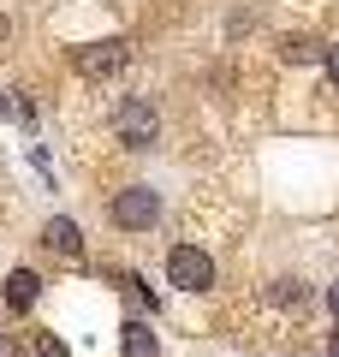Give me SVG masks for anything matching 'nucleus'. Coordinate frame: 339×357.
<instances>
[{
	"label": "nucleus",
	"mask_w": 339,
	"mask_h": 357,
	"mask_svg": "<svg viewBox=\"0 0 339 357\" xmlns=\"http://www.w3.org/2000/svg\"><path fill=\"white\" fill-rule=\"evenodd\" d=\"M113 137H119V149L143 155L161 143V107L149 102V96H126V102L113 107Z\"/></svg>",
	"instance_id": "nucleus-1"
},
{
	"label": "nucleus",
	"mask_w": 339,
	"mask_h": 357,
	"mask_svg": "<svg viewBox=\"0 0 339 357\" xmlns=\"http://www.w3.org/2000/svg\"><path fill=\"white\" fill-rule=\"evenodd\" d=\"M107 227L119 232H155L161 227V191L155 185H119L107 197Z\"/></svg>",
	"instance_id": "nucleus-2"
},
{
	"label": "nucleus",
	"mask_w": 339,
	"mask_h": 357,
	"mask_svg": "<svg viewBox=\"0 0 339 357\" xmlns=\"http://www.w3.org/2000/svg\"><path fill=\"white\" fill-rule=\"evenodd\" d=\"M214 280H220V268H214V256L202 250V244L179 238L173 250H167V286H179V292H209Z\"/></svg>",
	"instance_id": "nucleus-3"
},
{
	"label": "nucleus",
	"mask_w": 339,
	"mask_h": 357,
	"mask_svg": "<svg viewBox=\"0 0 339 357\" xmlns=\"http://www.w3.org/2000/svg\"><path fill=\"white\" fill-rule=\"evenodd\" d=\"M126 60H131V48H126L119 36H107V42H77V48H72L77 77H89V84H107L113 72H126Z\"/></svg>",
	"instance_id": "nucleus-4"
},
{
	"label": "nucleus",
	"mask_w": 339,
	"mask_h": 357,
	"mask_svg": "<svg viewBox=\"0 0 339 357\" xmlns=\"http://www.w3.org/2000/svg\"><path fill=\"white\" fill-rule=\"evenodd\" d=\"M36 298H42V274L36 268H13V274L0 280V310H13V316L36 310Z\"/></svg>",
	"instance_id": "nucleus-5"
},
{
	"label": "nucleus",
	"mask_w": 339,
	"mask_h": 357,
	"mask_svg": "<svg viewBox=\"0 0 339 357\" xmlns=\"http://www.w3.org/2000/svg\"><path fill=\"white\" fill-rule=\"evenodd\" d=\"M42 250L66 256V262H84V227H77L72 215H54L48 227H42Z\"/></svg>",
	"instance_id": "nucleus-6"
},
{
	"label": "nucleus",
	"mask_w": 339,
	"mask_h": 357,
	"mask_svg": "<svg viewBox=\"0 0 339 357\" xmlns=\"http://www.w3.org/2000/svg\"><path fill=\"white\" fill-rule=\"evenodd\" d=\"M119 345H126V357H155L161 351V333H155L143 316H131L126 328H119Z\"/></svg>",
	"instance_id": "nucleus-7"
},
{
	"label": "nucleus",
	"mask_w": 339,
	"mask_h": 357,
	"mask_svg": "<svg viewBox=\"0 0 339 357\" xmlns=\"http://www.w3.org/2000/svg\"><path fill=\"white\" fill-rule=\"evenodd\" d=\"M268 304H274V310H310V280H298V274H280V280L268 286Z\"/></svg>",
	"instance_id": "nucleus-8"
},
{
	"label": "nucleus",
	"mask_w": 339,
	"mask_h": 357,
	"mask_svg": "<svg viewBox=\"0 0 339 357\" xmlns=\"http://www.w3.org/2000/svg\"><path fill=\"white\" fill-rule=\"evenodd\" d=\"M280 60H286V66H315V60H327V48L315 36H286V42H280Z\"/></svg>",
	"instance_id": "nucleus-9"
},
{
	"label": "nucleus",
	"mask_w": 339,
	"mask_h": 357,
	"mask_svg": "<svg viewBox=\"0 0 339 357\" xmlns=\"http://www.w3.org/2000/svg\"><path fill=\"white\" fill-rule=\"evenodd\" d=\"M36 357H66V340H60V333H42V340H36Z\"/></svg>",
	"instance_id": "nucleus-10"
},
{
	"label": "nucleus",
	"mask_w": 339,
	"mask_h": 357,
	"mask_svg": "<svg viewBox=\"0 0 339 357\" xmlns=\"http://www.w3.org/2000/svg\"><path fill=\"white\" fill-rule=\"evenodd\" d=\"M327 77H333V89H339V42L327 48Z\"/></svg>",
	"instance_id": "nucleus-11"
},
{
	"label": "nucleus",
	"mask_w": 339,
	"mask_h": 357,
	"mask_svg": "<svg viewBox=\"0 0 339 357\" xmlns=\"http://www.w3.org/2000/svg\"><path fill=\"white\" fill-rule=\"evenodd\" d=\"M327 310H333V321H339V280L327 286Z\"/></svg>",
	"instance_id": "nucleus-12"
},
{
	"label": "nucleus",
	"mask_w": 339,
	"mask_h": 357,
	"mask_svg": "<svg viewBox=\"0 0 339 357\" xmlns=\"http://www.w3.org/2000/svg\"><path fill=\"white\" fill-rule=\"evenodd\" d=\"M6 36H13V24H6V13H0V48H6Z\"/></svg>",
	"instance_id": "nucleus-13"
},
{
	"label": "nucleus",
	"mask_w": 339,
	"mask_h": 357,
	"mask_svg": "<svg viewBox=\"0 0 339 357\" xmlns=\"http://www.w3.org/2000/svg\"><path fill=\"white\" fill-rule=\"evenodd\" d=\"M0 114H13V102H6V96H0Z\"/></svg>",
	"instance_id": "nucleus-14"
}]
</instances>
